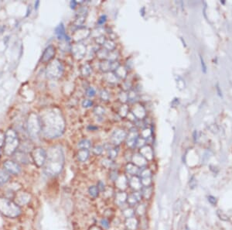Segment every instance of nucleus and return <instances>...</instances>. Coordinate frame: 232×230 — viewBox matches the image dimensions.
Masks as SVG:
<instances>
[{"mask_svg": "<svg viewBox=\"0 0 232 230\" xmlns=\"http://www.w3.org/2000/svg\"><path fill=\"white\" fill-rule=\"evenodd\" d=\"M46 162L45 171L49 175H57L60 174L64 166V155L60 149L53 148L46 154Z\"/></svg>", "mask_w": 232, "mask_h": 230, "instance_id": "f257e3e1", "label": "nucleus"}, {"mask_svg": "<svg viewBox=\"0 0 232 230\" xmlns=\"http://www.w3.org/2000/svg\"><path fill=\"white\" fill-rule=\"evenodd\" d=\"M0 212L6 217L14 218L21 214L20 205L8 198H0Z\"/></svg>", "mask_w": 232, "mask_h": 230, "instance_id": "f03ea898", "label": "nucleus"}, {"mask_svg": "<svg viewBox=\"0 0 232 230\" xmlns=\"http://www.w3.org/2000/svg\"><path fill=\"white\" fill-rule=\"evenodd\" d=\"M19 141L18 136L14 130H8L6 133L5 143L3 145V151L6 156H12L16 153V150L18 148Z\"/></svg>", "mask_w": 232, "mask_h": 230, "instance_id": "7ed1b4c3", "label": "nucleus"}, {"mask_svg": "<svg viewBox=\"0 0 232 230\" xmlns=\"http://www.w3.org/2000/svg\"><path fill=\"white\" fill-rule=\"evenodd\" d=\"M32 158L38 167H41L45 164L46 160V153L42 148H35L32 151Z\"/></svg>", "mask_w": 232, "mask_h": 230, "instance_id": "20e7f679", "label": "nucleus"}, {"mask_svg": "<svg viewBox=\"0 0 232 230\" xmlns=\"http://www.w3.org/2000/svg\"><path fill=\"white\" fill-rule=\"evenodd\" d=\"M4 168L9 173L12 174H19L21 171V167L18 164L12 160H6L3 164Z\"/></svg>", "mask_w": 232, "mask_h": 230, "instance_id": "39448f33", "label": "nucleus"}, {"mask_svg": "<svg viewBox=\"0 0 232 230\" xmlns=\"http://www.w3.org/2000/svg\"><path fill=\"white\" fill-rule=\"evenodd\" d=\"M16 203L18 205H24L30 201L31 196L29 193L26 191H19L16 194Z\"/></svg>", "mask_w": 232, "mask_h": 230, "instance_id": "423d86ee", "label": "nucleus"}, {"mask_svg": "<svg viewBox=\"0 0 232 230\" xmlns=\"http://www.w3.org/2000/svg\"><path fill=\"white\" fill-rule=\"evenodd\" d=\"M54 54H55V50H54V47L49 46L44 53V55H43L42 58L43 62H46V61H49L50 59H52Z\"/></svg>", "mask_w": 232, "mask_h": 230, "instance_id": "0eeeda50", "label": "nucleus"}, {"mask_svg": "<svg viewBox=\"0 0 232 230\" xmlns=\"http://www.w3.org/2000/svg\"><path fill=\"white\" fill-rule=\"evenodd\" d=\"M141 199V194L138 192H136L133 194H130L129 196L127 197V201H128V204L130 205H136L138 201Z\"/></svg>", "mask_w": 232, "mask_h": 230, "instance_id": "6e6552de", "label": "nucleus"}, {"mask_svg": "<svg viewBox=\"0 0 232 230\" xmlns=\"http://www.w3.org/2000/svg\"><path fill=\"white\" fill-rule=\"evenodd\" d=\"M125 224L127 228L129 230H135L136 227H137L138 222H137V220H136V218L131 217V218H128V219L126 220Z\"/></svg>", "mask_w": 232, "mask_h": 230, "instance_id": "1a4fd4ad", "label": "nucleus"}, {"mask_svg": "<svg viewBox=\"0 0 232 230\" xmlns=\"http://www.w3.org/2000/svg\"><path fill=\"white\" fill-rule=\"evenodd\" d=\"M142 182H141V180L139 178L135 177V178L131 179L130 186L132 187V188H134L136 190H138V189H140V188H142Z\"/></svg>", "mask_w": 232, "mask_h": 230, "instance_id": "9d476101", "label": "nucleus"}, {"mask_svg": "<svg viewBox=\"0 0 232 230\" xmlns=\"http://www.w3.org/2000/svg\"><path fill=\"white\" fill-rule=\"evenodd\" d=\"M89 156V152H88V150H84V149H82L80 150L78 153V159L79 160H80L81 162H84L85 160H87V159L88 158Z\"/></svg>", "mask_w": 232, "mask_h": 230, "instance_id": "9b49d317", "label": "nucleus"}, {"mask_svg": "<svg viewBox=\"0 0 232 230\" xmlns=\"http://www.w3.org/2000/svg\"><path fill=\"white\" fill-rule=\"evenodd\" d=\"M10 176L9 174L6 171L4 170H0V184H3L5 183L8 182V181L9 180Z\"/></svg>", "mask_w": 232, "mask_h": 230, "instance_id": "f8f14e48", "label": "nucleus"}, {"mask_svg": "<svg viewBox=\"0 0 232 230\" xmlns=\"http://www.w3.org/2000/svg\"><path fill=\"white\" fill-rule=\"evenodd\" d=\"M127 197L128 196H127V194L125 192H120V193H118L116 195V202L119 205L122 204V203H124L127 200Z\"/></svg>", "mask_w": 232, "mask_h": 230, "instance_id": "ddd939ff", "label": "nucleus"}, {"mask_svg": "<svg viewBox=\"0 0 232 230\" xmlns=\"http://www.w3.org/2000/svg\"><path fill=\"white\" fill-rule=\"evenodd\" d=\"M16 159L17 161H20V163H22V164H26V163L29 162L28 157L26 156V154H23V153L19 152L17 154L16 156Z\"/></svg>", "mask_w": 232, "mask_h": 230, "instance_id": "4468645a", "label": "nucleus"}, {"mask_svg": "<svg viewBox=\"0 0 232 230\" xmlns=\"http://www.w3.org/2000/svg\"><path fill=\"white\" fill-rule=\"evenodd\" d=\"M56 33L58 36V37H59V39H60V40H62V39H64V37H65L66 35H65V30H64V27L63 26V24L59 25V26L56 29Z\"/></svg>", "mask_w": 232, "mask_h": 230, "instance_id": "2eb2a0df", "label": "nucleus"}, {"mask_svg": "<svg viewBox=\"0 0 232 230\" xmlns=\"http://www.w3.org/2000/svg\"><path fill=\"white\" fill-rule=\"evenodd\" d=\"M127 171H128V173L132 174V175H136V174H137V173H138V169L136 166L130 164L127 165Z\"/></svg>", "mask_w": 232, "mask_h": 230, "instance_id": "dca6fc26", "label": "nucleus"}, {"mask_svg": "<svg viewBox=\"0 0 232 230\" xmlns=\"http://www.w3.org/2000/svg\"><path fill=\"white\" fill-rule=\"evenodd\" d=\"M88 192H89V194H90L92 198H96V197L98 195V192H99V190H98V187L91 186L90 188H89Z\"/></svg>", "mask_w": 232, "mask_h": 230, "instance_id": "f3484780", "label": "nucleus"}, {"mask_svg": "<svg viewBox=\"0 0 232 230\" xmlns=\"http://www.w3.org/2000/svg\"><path fill=\"white\" fill-rule=\"evenodd\" d=\"M152 193V188H150V187L149 186L146 187V188L142 190V194H143V196H144L146 198H147V199H149V198L151 197Z\"/></svg>", "mask_w": 232, "mask_h": 230, "instance_id": "a211bd4d", "label": "nucleus"}, {"mask_svg": "<svg viewBox=\"0 0 232 230\" xmlns=\"http://www.w3.org/2000/svg\"><path fill=\"white\" fill-rule=\"evenodd\" d=\"M217 215L218 216V218H220V220H222V221H228L229 220V217H228V216L227 215L221 210L217 211Z\"/></svg>", "mask_w": 232, "mask_h": 230, "instance_id": "6ab92c4d", "label": "nucleus"}, {"mask_svg": "<svg viewBox=\"0 0 232 230\" xmlns=\"http://www.w3.org/2000/svg\"><path fill=\"white\" fill-rule=\"evenodd\" d=\"M90 142H89L88 140H82V141H80V142L79 143V144H78V146H79L80 148H81V150H82V149L87 150V149L90 147Z\"/></svg>", "mask_w": 232, "mask_h": 230, "instance_id": "aec40b11", "label": "nucleus"}, {"mask_svg": "<svg viewBox=\"0 0 232 230\" xmlns=\"http://www.w3.org/2000/svg\"><path fill=\"white\" fill-rule=\"evenodd\" d=\"M151 176V173L150 170L148 169H144L141 171V178L142 179H145V178H150Z\"/></svg>", "mask_w": 232, "mask_h": 230, "instance_id": "412c9836", "label": "nucleus"}, {"mask_svg": "<svg viewBox=\"0 0 232 230\" xmlns=\"http://www.w3.org/2000/svg\"><path fill=\"white\" fill-rule=\"evenodd\" d=\"M5 138H6V135L4 132H2V131H0V147H2L4 145L5 143Z\"/></svg>", "mask_w": 232, "mask_h": 230, "instance_id": "4be33fe9", "label": "nucleus"}, {"mask_svg": "<svg viewBox=\"0 0 232 230\" xmlns=\"http://www.w3.org/2000/svg\"><path fill=\"white\" fill-rule=\"evenodd\" d=\"M207 200L208 202H210V204L213 205H215L217 204V198L215 197L212 196V195H210V196L207 197Z\"/></svg>", "mask_w": 232, "mask_h": 230, "instance_id": "5701e85b", "label": "nucleus"}, {"mask_svg": "<svg viewBox=\"0 0 232 230\" xmlns=\"http://www.w3.org/2000/svg\"><path fill=\"white\" fill-rule=\"evenodd\" d=\"M196 186V179H195V178L194 177H192L191 178V179L190 180V188H191V189H194L195 187Z\"/></svg>", "mask_w": 232, "mask_h": 230, "instance_id": "b1692460", "label": "nucleus"}, {"mask_svg": "<svg viewBox=\"0 0 232 230\" xmlns=\"http://www.w3.org/2000/svg\"><path fill=\"white\" fill-rule=\"evenodd\" d=\"M200 62H201V67H202V71L204 72V73H206L207 66L206 64H205V62H204V58H203L201 56H200Z\"/></svg>", "mask_w": 232, "mask_h": 230, "instance_id": "393cba45", "label": "nucleus"}, {"mask_svg": "<svg viewBox=\"0 0 232 230\" xmlns=\"http://www.w3.org/2000/svg\"><path fill=\"white\" fill-rule=\"evenodd\" d=\"M101 224L105 229H108V227H109V222H108V221L107 220V219H104V218L101 221Z\"/></svg>", "mask_w": 232, "mask_h": 230, "instance_id": "a878e982", "label": "nucleus"}, {"mask_svg": "<svg viewBox=\"0 0 232 230\" xmlns=\"http://www.w3.org/2000/svg\"><path fill=\"white\" fill-rule=\"evenodd\" d=\"M109 156H111V158H114L115 156H117V152L115 149H112L110 150L109 152Z\"/></svg>", "mask_w": 232, "mask_h": 230, "instance_id": "bb28decb", "label": "nucleus"}, {"mask_svg": "<svg viewBox=\"0 0 232 230\" xmlns=\"http://www.w3.org/2000/svg\"><path fill=\"white\" fill-rule=\"evenodd\" d=\"M94 94H95V91L94 90V88H89L88 92H87V95H88V96H94Z\"/></svg>", "mask_w": 232, "mask_h": 230, "instance_id": "cd10ccee", "label": "nucleus"}, {"mask_svg": "<svg viewBox=\"0 0 232 230\" xmlns=\"http://www.w3.org/2000/svg\"><path fill=\"white\" fill-rule=\"evenodd\" d=\"M102 150H103V149H102V146H96V147L94 148V153H95V154H102Z\"/></svg>", "mask_w": 232, "mask_h": 230, "instance_id": "c85d7f7f", "label": "nucleus"}, {"mask_svg": "<svg viewBox=\"0 0 232 230\" xmlns=\"http://www.w3.org/2000/svg\"><path fill=\"white\" fill-rule=\"evenodd\" d=\"M98 190H99V191H103L104 190V183H102V181H100V182L98 183Z\"/></svg>", "mask_w": 232, "mask_h": 230, "instance_id": "c756f323", "label": "nucleus"}, {"mask_svg": "<svg viewBox=\"0 0 232 230\" xmlns=\"http://www.w3.org/2000/svg\"><path fill=\"white\" fill-rule=\"evenodd\" d=\"M91 105H92V102H91V101H88V100H85L84 102V103H83L84 107H89V106H91Z\"/></svg>", "mask_w": 232, "mask_h": 230, "instance_id": "7c9ffc66", "label": "nucleus"}, {"mask_svg": "<svg viewBox=\"0 0 232 230\" xmlns=\"http://www.w3.org/2000/svg\"><path fill=\"white\" fill-rule=\"evenodd\" d=\"M217 90H218V95H219L220 96H222V94H221V92H220V88H219V85H218V84H217Z\"/></svg>", "mask_w": 232, "mask_h": 230, "instance_id": "2f4dec72", "label": "nucleus"}, {"mask_svg": "<svg viewBox=\"0 0 232 230\" xmlns=\"http://www.w3.org/2000/svg\"><path fill=\"white\" fill-rule=\"evenodd\" d=\"M0 155H1V150H0Z\"/></svg>", "mask_w": 232, "mask_h": 230, "instance_id": "473e14b6", "label": "nucleus"}]
</instances>
